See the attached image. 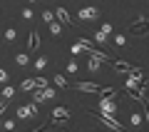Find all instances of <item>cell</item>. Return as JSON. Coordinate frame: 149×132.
Masks as SVG:
<instances>
[{
	"label": "cell",
	"mask_w": 149,
	"mask_h": 132,
	"mask_svg": "<svg viewBox=\"0 0 149 132\" xmlns=\"http://www.w3.org/2000/svg\"><path fill=\"white\" fill-rule=\"evenodd\" d=\"M87 112H90V115H95L97 120H102L109 130H114V132H127V127H124L114 115H109V112H102V110H87Z\"/></svg>",
	"instance_id": "6da1fadb"
},
{
	"label": "cell",
	"mask_w": 149,
	"mask_h": 132,
	"mask_svg": "<svg viewBox=\"0 0 149 132\" xmlns=\"http://www.w3.org/2000/svg\"><path fill=\"white\" fill-rule=\"evenodd\" d=\"M72 87L77 92H97V95H100V85H97V82H87V80H82V82H74Z\"/></svg>",
	"instance_id": "7a4b0ae2"
},
{
	"label": "cell",
	"mask_w": 149,
	"mask_h": 132,
	"mask_svg": "<svg viewBox=\"0 0 149 132\" xmlns=\"http://www.w3.org/2000/svg\"><path fill=\"white\" fill-rule=\"evenodd\" d=\"M95 18H100V8H82V10L77 13V20H82V22L95 20Z\"/></svg>",
	"instance_id": "3957f363"
},
{
	"label": "cell",
	"mask_w": 149,
	"mask_h": 132,
	"mask_svg": "<svg viewBox=\"0 0 149 132\" xmlns=\"http://www.w3.org/2000/svg\"><path fill=\"white\" fill-rule=\"evenodd\" d=\"M112 100H114V97H100V110L114 115V112H117V102H112Z\"/></svg>",
	"instance_id": "277c9868"
},
{
	"label": "cell",
	"mask_w": 149,
	"mask_h": 132,
	"mask_svg": "<svg viewBox=\"0 0 149 132\" xmlns=\"http://www.w3.org/2000/svg\"><path fill=\"white\" fill-rule=\"evenodd\" d=\"M55 18H57L60 22H65V25H77V20H72L70 13L65 10V8H57V10H55Z\"/></svg>",
	"instance_id": "5b68a950"
},
{
	"label": "cell",
	"mask_w": 149,
	"mask_h": 132,
	"mask_svg": "<svg viewBox=\"0 0 149 132\" xmlns=\"http://www.w3.org/2000/svg\"><path fill=\"white\" fill-rule=\"evenodd\" d=\"M109 62H112V65H114V70H117V72H132V65H129V62H127V60H119V58H117V60H114V58H112V60H109Z\"/></svg>",
	"instance_id": "8992f818"
},
{
	"label": "cell",
	"mask_w": 149,
	"mask_h": 132,
	"mask_svg": "<svg viewBox=\"0 0 149 132\" xmlns=\"http://www.w3.org/2000/svg\"><path fill=\"white\" fill-rule=\"evenodd\" d=\"M129 32H132V35H142V37H147V35H149V25H139V22H132V25H129Z\"/></svg>",
	"instance_id": "52a82bcc"
},
{
	"label": "cell",
	"mask_w": 149,
	"mask_h": 132,
	"mask_svg": "<svg viewBox=\"0 0 149 132\" xmlns=\"http://www.w3.org/2000/svg\"><path fill=\"white\" fill-rule=\"evenodd\" d=\"M52 117H55V120H70L72 115H70V110H67V107H62V105H60V107H55V110H52Z\"/></svg>",
	"instance_id": "ba28073f"
},
{
	"label": "cell",
	"mask_w": 149,
	"mask_h": 132,
	"mask_svg": "<svg viewBox=\"0 0 149 132\" xmlns=\"http://www.w3.org/2000/svg\"><path fill=\"white\" fill-rule=\"evenodd\" d=\"M27 45H30V50H37V48H40V32H37V30L30 32V42H27Z\"/></svg>",
	"instance_id": "9c48e42d"
},
{
	"label": "cell",
	"mask_w": 149,
	"mask_h": 132,
	"mask_svg": "<svg viewBox=\"0 0 149 132\" xmlns=\"http://www.w3.org/2000/svg\"><path fill=\"white\" fill-rule=\"evenodd\" d=\"M15 37H17V30H15V27H8V30H5V35H3V40H5L8 45H10V42H15Z\"/></svg>",
	"instance_id": "30bf717a"
},
{
	"label": "cell",
	"mask_w": 149,
	"mask_h": 132,
	"mask_svg": "<svg viewBox=\"0 0 149 132\" xmlns=\"http://www.w3.org/2000/svg\"><path fill=\"white\" fill-rule=\"evenodd\" d=\"M77 70H80V65H77V60H74V55L67 60V75H77Z\"/></svg>",
	"instance_id": "8fae6325"
},
{
	"label": "cell",
	"mask_w": 149,
	"mask_h": 132,
	"mask_svg": "<svg viewBox=\"0 0 149 132\" xmlns=\"http://www.w3.org/2000/svg\"><path fill=\"white\" fill-rule=\"evenodd\" d=\"M52 82L57 85V87H67V85H70V82H67V77H65L62 72H55V77H52Z\"/></svg>",
	"instance_id": "7c38bea8"
},
{
	"label": "cell",
	"mask_w": 149,
	"mask_h": 132,
	"mask_svg": "<svg viewBox=\"0 0 149 132\" xmlns=\"http://www.w3.org/2000/svg\"><path fill=\"white\" fill-rule=\"evenodd\" d=\"M20 90H25V92H32V90H35V77H27L25 82L20 85Z\"/></svg>",
	"instance_id": "4fadbf2b"
},
{
	"label": "cell",
	"mask_w": 149,
	"mask_h": 132,
	"mask_svg": "<svg viewBox=\"0 0 149 132\" xmlns=\"http://www.w3.org/2000/svg\"><path fill=\"white\" fill-rule=\"evenodd\" d=\"M100 97H117L114 87H100Z\"/></svg>",
	"instance_id": "5bb4252c"
},
{
	"label": "cell",
	"mask_w": 149,
	"mask_h": 132,
	"mask_svg": "<svg viewBox=\"0 0 149 132\" xmlns=\"http://www.w3.org/2000/svg\"><path fill=\"white\" fill-rule=\"evenodd\" d=\"M50 32H52V35H60V32H62V22L52 20V22H50Z\"/></svg>",
	"instance_id": "9a60e30c"
},
{
	"label": "cell",
	"mask_w": 149,
	"mask_h": 132,
	"mask_svg": "<svg viewBox=\"0 0 149 132\" xmlns=\"http://www.w3.org/2000/svg\"><path fill=\"white\" fill-rule=\"evenodd\" d=\"M95 42H97V45L102 48V45L107 42V35H104V32H100V30H97V32H95Z\"/></svg>",
	"instance_id": "2e32d148"
},
{
	"label": "cell",
	"mask_w": 149,
	"mask_h": 132,
	"mask_svg": "<svg viewBox=\"0 0 149 132\" xmlns=\"http://www.w3.org/2000/svg\"><path fill=\"white\" fill-rule=\"evenodd\" d=\"M32 65H35V70H37V72H40V70H42L45 65H47V58H37V60H35V62H32Z\"/></svg>",
	"instance_id": "e0dca14e"
},
{
	"label": "cell",
	"mask_w": 149,
	"mask_h": 132,
	"mask_svg": "<svg viewBox=\"0 0 149 132\" xmlns=\"http://www.w3.org/2000/svg\"><path fill=\"white\" fill-rule=\"evenodd\" d=\"M35 87H37V90H42V87H47V80H45L42 75H40V77H35Z\"/></svg>",
	"instance_id": "ac0fdd59"
},
{
	"label": "cell",
	"mask_w": 149,
	"mask_h": 132,
	"mask_svg": "<svg viewBox=\"0 0 149 132\" xmlns=\"http://www.w3.org/2000/svg\"><path fill=\"white\" fill-rule=\"evenodd\" d=\"M25 117H30V110L27 107H17V120H25Z\"/></svg>",
	"instance_id": "d6986e66"
},
{
	"label": "cell",
	"mask_w": 149,
	"mask_h": 132,
	"mask_svg": "<svg viewBox=\"0 0 149 132\" xmlns=\"http://www.w3.org/2000/svg\"><path fill=\"white\" fill-rule=\"evenodd\" d=\"M139 102H142V105H144V120L149 122V100H147V97H142V100H139Z\"/></svg>",
	"instance_id": "ffe728a7"
},
{
	"label": "cell",
	"mask_w": 149,
	"mask_h": 132,
	"mask_svg": "<svg viewBox=\"0 0 149 132\" xmlns=\"http://www.w3.org/2000/svg\"><path fill=\"white\" fill-rule=\"evenodd\" d=\"M13 95H15V87H10V85H8L5 90H3V97H5V100H10Z\"/></svg>",
	"instance_id": "44dd1931"
},
{
	"label": "cell",
	"mask_w": 149,
	"mask_h": 132,
	"mask_svg": "<svg viewBox=\"0 0 149 132\" xmlns=\"http://www.w3.org/2000/svg\"><path fill=\"white\" fill-rule=\"evenodd\" d=\"M15 62L22 67V65H27V62H30V58H27V55H17V58H15Z\"/></svg>",
	"instance_id": "7402d4cb"
},
{
	"label": "cell",
	"mask_w": 149,
	"mask_h": 132,
	"mask_svg": "<svg viewBox=\"0 0 149 132\" xmlns=\"http://www.w3.org/2000/svg\"><path fill=\"white\" fill-rule=\"evenodd\" d=\"M142 120H144L142 115H132V117H129V122H132L134 127H139V125H142Z\"/></svg>",
	"instance_id": "603a6c76"
},
{
	"label": "cell",
	"mask_w": 149,
	"mask_h": 132,
	"mask_svg": "<svg viewBox=\"0 0 149 132\" xmlns=\"http://www.w3.org/2000/svg\"><path fill=\"white\" fill-rule=\"evenodd\" d=\"M90 70H92V72H97V70H100V60H97V58L90 60Z\"/></svg>",
	"instance_id": "cb8c5ba5"
},
{
	"label": "cell",
	"mask_w": 149,
	"mask_h": 132,
	"mask_svg": "<svg viewBox=\"0 0 149 132\" xmlns=\"http://www.w3.org/2000/svg\"><path fill=\"white\" fill-rule=\"evenodd\" d=\"M3 127H5L8 132H13V130H15V120H5V122H3Z\"/></svg>",
	"instance_id": "d4e9b609"
},
{
	"label": "cell",
	"mask_w": 149,
	"mask_h": 132,
	"mask_svg": "<svg viewBox=\"0 0 149 132\" xmlns=\"http://www.w3.org/2000/svg\"><path fill=\"white\" fill-rule=\"evenodd\" d=\"M42 20H45V22H52V20H55V13L45 10V13H42Z\"/></svg>",
	"instance_id": "484cf974"
},
{
	"label": "cell",
	"mask_w": 149,
	"mask_h": 132,
	"mask_svg": "<svg viewBox=\"0 0 149 132\" xmlns=\"http://www.w3.org/2000/svg\"><path fill=\"white\" fill-rule=\"evenodd\" d=\"M27 110H30V117H37V102H30Z\"/></svg>",
	"instance_id": "4316f807"
},
{
	"label": "cell",
	"mask_w": 149,
	"mask_h": 132,
	"mask_svg": "<svg viewBox=\"0 0 149 132\" xmlns=\"http://www.w3.org/2000/svg\"><path fill=\"white\" fill-rule=\"evenodd\" d=\"M80 53H85V48H82L80 42H74L72 45V55H80Z\"/></svg>",
	"instance_id": "83f0119b"
},
{
	"label": "cell",
	"mask_w": 149,
	"mask_h": 132,
	"mask_svg": "<svg viewBox=\"0 0 149 132\" xmlns=\"http://www.w3.org/2000/svg\"><path fill=\"white\" fill-rule=\"evenodd\" d=\"M10 105V100H5V97H3V100H0V115H3V112H5V107Z\"/></svg>",
	"instance_id": "f1b7e54d"
},
{
	"label": "cell",
	"mask_w": 149,
	"mask_h": 132,
	"mask_svg": "<svg viewBox=\"0 0 149 132\" xmlns=\"http://www.w3.org/2000/svg\"><path fill=\"white\" fill-rule=\"evenodd\" d=\"M22 18H25V20H32V10H30V8H25V10H22Z\"/></svg>",
	"instance_id": "f546056e"
},
{
	"label": "cell",
	"mask_w": 149,
	"mask_h": 132,
	"mask_svg": "<svg viewBox=\"0 0 149 132\" xmlns=\"http://www.w3.org/2000/svg\"><path fill=\"white\" fill-rule=\"evenodd\" d=\"M100 32H104V35H112V25H107V22H104V25H102V30Z\"/></svg>",
	"instance_id": "4dcf8cb0"
},
{
	"label": "cell",
	"mask_w": 149,
	"mask_h": 132,
	"mask_svg": "<svg viewBox=\"0 0 149 132\" xmlns=\"http://www.w3.org/2000/svg\"><path fill=\"white\" fill-rule=\"evenodd\" d=\"M114 42H117V45H124L127 40H124V35H114Z\"/></svg>",
	"instance_id": "1f68e13d"
},
{
	"label": "cell",
	"mask_w": 149,
	"mask_h": 132,
	"mask_svg": "<svg viewBox=\"0 0 149 132\" xmlns=\"http://www.w3.org/2000/svg\"><path fill=\"white\" fill-rule=\"evenodd\" d=\"M0 82H8V72L3 67H0Z\"/></svg>",
	"instance_id": "d6a6232c"
},
{
	"label": "cell",
	"mask_w": 149,
	"mask_h": 132,
	"mask_svg": "<svg viewBox=\"0 0 149 132\" xmlns=\"http://www.w3.org/2000/svg\"><path fill=\"white\" fill-rule=\"evenodd\" d=\"M27 3H37V0H27Z\"/></svg>",
	"instance_id": "836d02e7"
}]
</instances>
